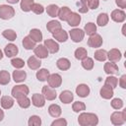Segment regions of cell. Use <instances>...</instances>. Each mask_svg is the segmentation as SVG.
I'll list each match as a JSON object with an SVG mask.
<instances>
[{"instance_id":"24","label":"cell","mask_w":126,"mask_h":126,"mask_svg":"<svg viewBox=\"0 0 126 126\" xmlns=\"http://www.w3.org/2000/svg\"><path fill=\"white\" fill-rule=\"evenodd\" d=\"M56 66L58 67V69L62 71H66L71 67V62L67 58H59L56 62Z\"/></svg>"},{"instance_id":"15","label":"cell","mask_w":126,"mask_h":126,"mask_svg":"<svg viewBox=\"0 0 126 126\" xmlns=\"http://www.w3.org/2000/svg\"><path fill=\"white\" fill-rule=\"evenodd\" d=\"M66 22H67L68 25L71 26V27H77V26H79V24H80V22H81V16H80L78 13L72 12V13L69 15L68 19L66 20Z\"/></svg>"},{"instance_id":"18","label":"cell","mask_w":126,"mask_h":126,"mask_svg":"<svg viewBox=\"0 0 126 126\" xmlns=\"http://www.w3.org/2000/svg\"><path fill=\"white\" fill-rule=\"evenodd\" d=\"M104 72L108 75H113V74H116L118 73V66L115 64V62H106L104 64Z\"/></svg>"},{"instance_id":"25","label":"cell","mask_w":126,"mask_h":126,"mask_svg":"<svg viewBox=\"0 0 126 126\" xmlns=\"http://www.w3.org/2000/svg\"><path fill=\"white\" fill-rule=\"evenodd\" d=\"M48 113L52 116V117H59L62 113V110H61V107L58 105V104H50L49 107H48Z\"/></svg>"},{"instance_id":"45","label":"cell","mask_w":126,"mask_h":126,"mask_svg":"<svg viewBox=\"0 0 126 126\" xmlns=\"http://www.w3.org/2000/svg\"><path fill=\"white\" fill-rule=\"evenodd\" d=\"M79 5V12L80 13H88L89 11V7H88V0H80V2L78 3Z\"/></svg>"},{"instance_id":"10","label":"cell","mask_w":126,"mask_h":126,"mask_svg":"<svg viewBox=\"0 0 126 126\" xmlns=\"http://www.w3.org/2000/svg\"><path fill=\"white\" fill-rule=\"evenodd\" d=\"M110 17H111V19H112L114 22H116V23H122V22H124L125 19H126V14H125L124 11L116 9V10H113V11L111 12Z\"/></svg>"},{"instance_id":"42","label":"cell","mask_w":126,"mask_h":126,"mask_svg":"<svg viewBox=\"0 0 126 126\" xmlns=\"http://www.w3.org/2000/svg\"><path fill=\"white\" fill-rule=\"evenodd\" d=\"M29 126H40L41 125V119L37 115H32L28 122Z\"/></svg>"},{"instance_id":"37","label":"cell","mask_w":126,"mask_h":126,"mask_svg":"<svg viewBox=\"0 0 126 126\" xmlns=\"http://www.w3.org/2000/svg\"><path fill=\"white\" fill-rule=\"evenodd\" d=\"M82 67L86 70H92L94 68V60L91 57H86L82 60Z\"/></svg>"},{"instance_id":"52","label":"cell","mask_w":126,"mask_h":126,"mask_svg":"<svg viewBox=\"0 0 126 126\" xmlns=\"http://www.w3.org/2000/svg\"><path fill=\"white\" fill-rule=\"evenodd\" d=\"M3 118H4V111L0 108V121H2Z\"/></svg>"},{"instance_id":"50","label":"cell","mask_w":126,"mask_h":126,"mask_svg":"<svg viewBox=\"0 0 126 126\" xmlns=\"http://www.w3.org/2000/svg\"><path fill=\"white\" fill-rule=\"evenodd\" d=\"M119 85L122 89H126V75H122L119 80Z\"/></svg>"},{"instance_id":"26","label":"cell","mask_w":126,"mask_h":126,"mask_svg":"<svg viewBox=\"0 0 126 126\" xmlns=\"http://www.w3.org/2000/svg\"><path fill=\"white\" fill-rule=\"evenodd\" d=\"M14 105V99L9 95H4L1 97V106L4 109H9Z\"/></svg>"},{"instance_id":"35","label":"cell","mask_w":126,"mask_h":126,"mask_svg":"<svg viewBox=\"0 0 126 126\" xmlns=\"http://www.w3.org/2000/svg\"><path fill=\"white\" fill-rule=\"evenodd\" d=\"M74 55H75L76 59H78V60H83L84 58L87 57L88 51H87V49L84 48V47H79V48H77V49L75 50V54H74Z\"/></svg>"},{"instance_id":"34","label":"cell","mask_w":126,"mask_h":126,"mask_svg":"<svg viewBox=\"0 0 126 126\" xmlns=\"http://www.w3.org/2000/svg\"><path fill=\"white\" fill-rule=\"evenodd\" d=\"M94 59L97 61H105L107 58V52L104 49H97L94 52Z\"/></svg>"},{"instance_id":"28","label":"cell","mask_w":126,"mask_h":126,"mask_svg":"<svg viewBox=\"0 0 126 126\" xmlns=\"http://www.w3.org/2000/svg\"><path fill=\"white\" fill-rule=\"evenodd\" d=\"M29 35L35 42H39V41L42 40V33H41V32L38 29H32V30H31Z\"/></svg>"},{"instance_id":"55","label":"cell","mask_w":126,"mask_h":126,"mask_svg":"<svg viewBox=\"0 0 126 126\" xmlns=\"http://www.w3.org/2000/svg\"><path fill=\"white\" fill-rule=\"evenodd\" d=\"M0 94H1V91H0Z\"/></svg>"},{"instance_id":"23","label":"cell","mask_w":126,"mask_h":126,"mask_svg":"<svg viewBox=\"0 0 126 126\" xmlns=\"http://www.w3.org/2000/svg\"><path fill=\"white\" fill-rule=\"evenodd\" d=\"M52 34H53V38H55V39L58 40L59 42H64V41H66V40L68 39V34H67V32H66L64 30H62V29L58 30L57 32H53Z\"/></svg>"},{"instance_id":"2","label":"cell","mask_w":126,"mask_h":126,"mask_svg":"<svg viewBox=\"0 0 126 126\" xmlns=\"http://www.w3.org/2000/svg\"><path fill=\"white\" fill-rule=\"evenodd\" d=\"M111 123L113 125H122L126 121V109L122 111H115L110 116Z\"/></svg>"},{"instance_id":"36","label":"cell","mask_w":126,"mask_h":126,"mask_svg":"<svg viewBox=\"0 0 126 126\" xmlns=\"http://www.w3.org/2000/svg\"><path fill=\"white\" fill-rule=\"evenodd\" d=\"M84 32H85V33H87L89 35H93L96 32V26L94 23H88V24H86V26L84 28Z\"/></svg>"},{"instance_id":"56","label":"cell","mask_w":126,"mask_h":126,"mask_svg":"<svg viewBox=\"0 0 126 126\" xmlns=\"http://www.w3.org/2000/svg\"><path fill=\"white\" fill-rule=\"evenodd\" d=\"M103 1H106V0H103Z\"/></svg>"},{"instance_id":"47","label":"cell","mask_w":126,"mask_h":126,"mask_svg":"<svg viewBox=\"0 0 126 126\" xmlns=\"http://www.w3.org/2000/svg\"><path fill=\"white\" fill-rule=\"evenodd\" d=\"M111 106L114 109H120V108H122L123 107V101H122V99H120L118 97L117 98H113L111 100Z\"/></svg>"},{"instance_id":"12","label":"cell","mask_w":126,"mask_h":126,"mask_svg":"<svg viewBox=\"0 0 126 126\" xmlns=\"http://www.w3.org/2000/svg\"><path fill=\"white\" fill-rule=\"evenodd\" d=\"M59 99L61 100V102L65 103V104H68V103H71L73 101L74 94H72V92L66 90V91L61 92V94H59Z\"/></svg>"},{"instance_id":"51","label":"cell","mask_w":126,"mask_h":126,"mask_svg":"<svg viewBox=\"0 0 126 126\" xmlns=\"http://www.w3.org/2000/svg\"><path fill=\"white\" fill-rule=\"evenodd\" d=\"M115 3L119 8H126V0H115Z\"/></svg>"},{"instance_id":"3","label":"cell","mask_w":126,"mask_h":126,"mask_svg":"<svg viewBox=\"0 0 126 126\" xmlns=\"http://www.w3.org/2000/svg\"><path fill=\"white\" fill-rule=\"evenodd\" d=\"M15 16V10L12 6L2 4L0 5V18L2 20H9Z\"/></svg>"},{"instance_id":"32","label":"cell","mask_w":126,"mask_h":126,"mask_svg":"<svg viewBox=\"0 0 126 126\" xmlns=\"http://www.w3.org/2000/svg\"><path fill=\"white\" fill-rule=\"evenodd\" d=\"M108 20H109V17L106 13H100L98 16H97V19H96V24L100 27H104L106 26V24L108 23Z\"/></svg>"},{"instance_id":"11","label":"cell","mask_w":126,"mask_h":126,"mask_svg":"<svg viewBox=\"0 0 126 126\" xmlns=\"http://www.w3.org/2000/svg\"><path fill=\"white\" fill-rule=\"evenodd\" d=\"M122 57L121 51L117 48H112L107 52V58L110 62H118Z\"/></svg>"},{"instance_id":"16","label":"cell","mask_w":126,"mask_h":126,"mask_svg":"<svg viewBox=\"0 0 126 126\" xmlns=\"http://www.w3.org/2000/svg\"><path fill=\"white\" fill-rule=\"evenodd\" d=\"M32 102L36 107H42L45 104V97L43 96V94H34L32 96Z\"/></svg>"},{"instance_id":"21","label":"cell","mask_w":126,"mask_h":126,"mask_svg":"<svg viewBox=\"0 0 126 126\" xmlns=\"http://www.w3.org/2000/svg\"><path fill=\"white\" fill-rule=\"evenodd\" d=\"M12 77H13V80L16 83H22L26 80L27 73L25 71H22V70H15L12 74Z\"/></svg>"},{"instance_id":"22","label":"cell","mask_w":126,"mask_h":126,"mask_svg":"<svg viewBox=\"0 0 126 126\" xmlns=\"http://www.w3.org/2000/svg\"><path fill=\"white\" fill-rule=\"evenodd\" d=\"M46 29H47V31H48L49 32L53 33V32H57L58 30L62 29V26H61L60 22L55 21V20H52V21H50V22L47 23V25H46Z\"/></svg>"},{"instance_id":"14","label":"cell","mask_w":126,"mask_h":126,"mask_svg":"<svg viewBox=\"0 0 126 126\" xmlns=\"http://www.w3.org/2000/svg\"><path fill=\"white\" fill-rule=\"evenodd\" d=\"M18 52H19V49L17 45H15L14 43H9L4 48V53L7 57H14L18 54Z\"/></svg>"},{"instance_id":"13","label":"cell","mask_w":126,"mask_h":126,"mask_svg":"<svg viewBox=\"0 0 126 126\" xmlns=\"http://www.w3.org/2000/svg\"><path fill=\"white\" fill-rule=\"evenodd\" d=\"M44 46L47 48V50L50 53H56L59 50V44L56 41H54L53 39H50V38L44 40Z\"/></svg>"},{"instance_id":"39","label":"cell","mask_w":126,"mask_h":126,"mask_svg":"<svg viewBox=\"0 0 126 126\" xmlns=\"http://www.w3.org/2000/svg\"><path fill=\"white\" fill-rule=\"evenodd\" d=\"M10 82V74L8 71H0V85H7Z\"/></svg>"},{"instance_id":"7","label":"cell","mask_w":126,"mask_h":126,"mask_svg":"<svg viewBox=\"0 0 126 126\" xmlns=\"http://www.w3.org/2000/svg\"><path fill=\"white\" fill-rule=\"evenodd\" d=\"M69 34H70L71 39L74 42H80L83 40V38L85 36V32L81 29H73L70 31Z\"/></svg>"},{"instance_id":"30","label":"cell","mask_w":126,"mask_h":126,"mask_svg":"<svg viewBox=\"0 0 126 126\" xmlns=\"http://www.w3.org/2000/svg\"><path fill=\"white\" fill-rule=\"evenodd\" d=\"M16 99H17L18 104H19L22 108H28V107H30V105H31V99H30L27 95H21V96L17 97Z\"/></svg>"},{"instance_id":"6","label":"cell","mask_w":126,"mask_h":126,"mask_svg":"<svg viewBox=\"0 0 126 126\" xmlns=\"http://www.w3.org/2000/svg\"><path fill=\"white\" fill-rule=\"evenodd\" d=\"M102 42H103L102 37L100 36V34H97V33L90 35V37L88 39V45L91 47H94V48L100 47L102 45Z\"/></svg>"},{"instance_id":"49","label":"cell","mask_w":126,"mask_h":126,"mask_svg":"<svg viewBox=\"0 0 126 126\" xmlns=\"http://www.w3.org/2000/svg\"><path fill=\"white\" fill-rule=\"evenodd\" d=\"M66 125H67V121L64 118L56 119L51 123V126H66Z\"/></svg>"},{"instance_id":"44","label":"cell","mask_w":126,"mask_h":126,"mask_svg":"<svg viewBox=\"0 0 126 126\" xmlns=\"http://www.w3.org/2000/svg\"><path fill=\"white\" fill-rule=\"evenodd\" d=\"M11 64L16 69H20V68H23L25 66V61L21 58H13L11 60Z\"/></svg>"},{"instance_id":"8","label":"cell","mask_w":126,"mask_h":126,"mask_svg":"<svg viewBox=\"0 0 126 126\" xmlns=\"http://www.w3.org/2000/svg\"><path fill=\"white\" fill-rule=\"evenodd\" d=\"M33 52H34V55L36 57H38L39 59H43V58H46L48 56V50L47 48L44 46V44H38L36 45L34 48H33Z\"/></svg>"},{"instance_id":"4","label":"cell","mask_w":126,"mask_h":126,"mask_svg":"<svg viewBox=\"0 0 126 126\" xmlns=\"http://www.w3.org/2000/svg\"><path fill=\"white\" fill-rule=\"evenodd\" d=\"M29 93H30L29 87L26 85H18L12 89V95L15 98H17L21 95H28Z\"/></svg>"},{"instance_id":"5","label":"cell","mask_w":126,"mask_h":126,"mask_svg":"<svg viewBox=\"0 0 126 126\" xmlns=\"http://www.w3.org/2000/svg\"><path fill=\"white\" fill-rule=\"evenodd\" d=\"M47 83H48V86L50 88H53V89L59 88L62 84V77L56 73L51 74V75H49V77L47 79Z\"/></svg>"},{"instance_id":"1","label":"cell","mask_w":126,"mask_h":126,"mask_svg":"<svg viewBox=\"0 0 126 126\" xmlns=\"http://www.w3.org/2000/svg\"><path fill=\"white\" fill-rule=\"evenodd\" d=\"M78 123L81 126H95L98 123V118L94 113L83 112L78 117Z\"/></svg>"},{"instance_id":"48","label":"cell","mask_w":126,"mask_h":126,"mask_svg":"<svg viewBox=\"0 0 126 126\" xmlns=\"http://www.w3.org/2000/svg\"><path fill=\"white\" fill-rule=\"evenodd\" d=\"M98 5H99V0H88V7H89V9L95 10V9H97Z\"/></svg>"},{"instance_id":"41","label":"cell","mask_w":126,"mask_h":126,"mask_svg":"<svg viewBox=\"0 0 126 126\" xmlns=\"http://www.w3.org/2000/svg\"><path fill=\"white\" fill-rule=\"evenodd\" d=\"M118 84V79L116 77H113V76H109L105 79V82H104V85L108 86V87H111L112 89L116 88Z\"/></svg>"},{"instance_id":"43","label":"cell","mask_w":126,"mask_h":126,"mask_svg":"<svg viewBox=\"0 0 126 126\" xmlns=\"http://www.w3.org/2000/svg\"><path fill=\"white\" fill-rule=\"evenodd\" d=\"M72 109L75 112H80L86 109V104L83 101H75L72 105Z\"/></svg>"},{"instance_id":"17","label":"cell","mask_w":126,"mask_h":126,"mask_svg":"<svg viewBox=\"0 0 126 126\" xmlns=\"http://www.w3.org/2000/svg\"><path fill=\"white\" fill-rule=\"evenodd\" d=\"M90 88L86 84H80L76 88V94L81 97H87L90 94Z\"/></svg>"},{"instance_id":"20","label":"cell","mask_w":126,"mask_h":126,"mask_svg":"<svg viewBox=\"0 0 126 126\" xmlns=\"http://www.w3.org/2000/svg\"><path fill=\"white\" fill-rule=\"evenodd\" d=\"M27 63H28L29 68L32 69V70H36V69H38V68L40 67V65H41L40 59L36 58L35 56H31V57H29Z\"/></svg>"},{"instance_id":"54","label":"cell","mask_w":126,"mask_h":126,"mask_svg":"<svg viewBox=\"0 0 126 126\" xmlns=\"http://www.w3.org/2000/svg\"><path fill=\"white\" fill-rule=\"evenodd\" d=\"M3 58V53H2V50L0 49V60Z\"/></svg>"},{"instance_id":"38","label":"cell","mask_w":126,"mask_h":126,"mask_svg":"<svg viewBox=\"0 0 126 126\" xmlns=\"http://www.w3.org/2000/svg\"><path fill=\"white\" fill-rule=\"evenodd\" d=\"M33 0H22L21 1V9L24 12L32 11V7L33 5Z\"/></svg>"},{"instance_id":"31","label":"cell","mask_w":126,"mask_h":126,"mask_svg":"<svg viewBox=\"0 0 126 126\" xmlns=\"http://www.w3.org/2000/svg\"><path fill=\"white\" fill-rule=\"evenodd\" d=\"M58 12H59V7L55 4H50L46 7V13L48 14L49 17H52V18L57 17Z\"/></svg>"},{"instance_id":"46","label":"cell","mask_w":126,"mask_h":126,"mask_svg":"<svg viewBox=\"0 0 126 126\" xmlns=\"http://www.w3.org/2000/svg\"><path fill=\"white\" fill-rule=\"evenodd\" d=\"M32 11L34 14L39 15V14H42V13H43L44 8H43V6H42L41 4H39V3H33V5H32Z\"/></svg>"},{"instance_id":"40","label":"cell","mask_w":126,"mask_h":126,"mask_svg":"<svg viewBox=\"0 0 126 126\" xmlns=\"http://www.w3.org/2000/svg\"><path fill=\"white\" fill-rule=\"evenodd\" d=\"M2 35L5 38H7L8 40H10V41H14L16 39V37H17V33L13 30H5L2 32Z\"/></svg>"},{"instance_id":"27","label":"cell","mask_w":126,"mask_h":126,"mask_svg":"<svg viewBox=\"0 0 126 126\" xmlns=\"http://www.w3.org/2000/svg\"><path fill=\"white\" fill-rule=\"evenodd\" d=\"M71 13H72V11H71L70 8H68V7H62V8H59V12H58V16L57 17L61 21H66Z\"/></svg>"},{"instance_id":"9","label":"cell","mask_w":126,"mask_h":126,"mask_svg":"<svg viewBox=\"0 0 126 126\" xmlns=\"http://www.w3.org/2000/svg\"><path fill=\"white\" fill-rule=\"evenodd\" d=\"M42 94L47 100H53L56 98L57 94L53 90V88H50L49 86H43L42 88Z\"/></svg>"},{"instance_id":"19","label":"cell","mask_w":126,"mask_h":126,"mask_svg":"<svg viewBox=\"0 0 126 126\" xmlns=\"http://www.w3.org/2000/svg\"><path fill=\"white\" fill-rule=\"evenodd\" d=\"M99 94H100V96L104 99H109L113 96V89L111 87H108L106 85H104L100 91H99Z\"/></svg>"},{"instance_id":"33","label":"cell","mask_w":126,"mask_h":126,"mask_svg":"<svg viewBox=\"0 0 126 126\" xmlns=\"http://www.w3.org/2000/svg\"><path fill=\"white\" fill-rule=\"evenodd\" d=\"M23 46H24L26 49H28V50L32 49V48L35 47V41H33V40L30 37V35H28V36L24 37V39H23Z\"/></svg>"},{"instance_id":"53","label":"cell","mask_w":126,"mask_h":126,"mask_svg":"<svg viewBox=\"0 0 126 126\" xmlns=\"http://www.w3.org/2000/svg\"><path fill=\"white\" fill-rule=\"evenodd\" d=\"M6 1L10 4H16L17 2H19V0H6Z\"/></svg>"},{"instance_id":"29","label":"cell","mask_w":126,"mask_h":126,"mask_svg":"<svg viewBox=\"0 0 126 126\" xmlns=\"http://www.w3.org/2000/svg\"><path fill=\"white\" fill-rule=\"evenodd\" d=\"M49 75H50L49 71H48L47 69H44V68H43V69H39V70L36 72V74H35L36 79H37L38 81H40V82L47 81Z\"/></svg>"}]
</instances>
